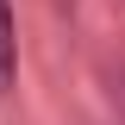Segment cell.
Segmentation results:
<instances>
[{
    "mask_svg": "<svg viewBox=\"0 0 125 125\" xmlns=\"http://www.w3.org/2000/svg\"><path fill=\"white\" fill-rule=\"evenodd\" d=\"M13 56H19V38H13V6L0 0V94L13 88Z\"/></svg>",
    "mask_w": 125,
    "mask_h": 125,
    "instance_id": "cell-1",
    "label": "cell"
}]
</instances>
